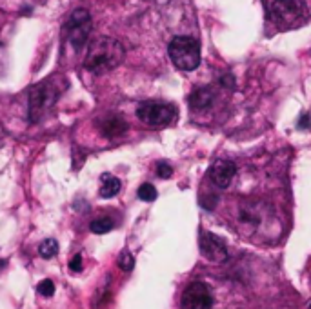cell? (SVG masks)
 Wrapping results in <instances>:
<instances>
[{"instance_id": "cell-17", "label": "cell", "mask_w": 311, "mask_h": 309, "mask_svg": "<svg viewBox=\"0 0 311 309\" xmlns=\"http://www.w3.org/2000/svg\"><path fill=\"white\" fill-rule=\"evenodd\" d=\"M37 289H39V293L42 296H53V293H55V284H53V280L46 278V280L40 282Z\"/></svg>"}, {"instance_id": "cell-5", "label": "cell", "mask_w": 311, "mask_h": 309, "mask_svg": "<svg viewBox=\"0 0 311 309\" xmlns=\"http://www.w3.org/2000/svg\"><path fill=\"white\" fill-rule=\"evenodd\" d=\"M137 117L149 128H164L177 119V108L164 102H142L137 108Z\"/></svg>"}, {"instance_id": "cell-15", "label": "cell", "mask_w": 311, "mask_h": 309, "mask_svg": "<svg viewBox=\"0 0 311 309\" xmlns=\"http://www.w3.org/2000/svg\"><path fill=\"white\" fill-rule=\"evenodd\" d=\"M119 267L122 269V271H126V273H130V271H133V267H135V258H133V255H131L128 249L126 251H122L119 255Z\"/></svg>"}, {"instance_id": "cell-4", "label": "cell", "mask_w": 311, "mask_h": 309, "mask_svg": "<svg viewBox=\"0 0 311 309\" xmlns=\"http://www.w3.org/2000/svg\"><path fill=\"white\" fill-rule=\"evenodd\" d=\"M271 20L280 29H293L304 24L306 13L298 0H273L269 6Z\"/></svg>"}, {"instance_id": "cell-7", "label": "cell", "mask_w": 311, "mask_h": 309, "mask_svg": "<svg viewBox=\"0 0 311 309\" xmlns=\"http://www.w3.org/2000/svg\"><path fill=\"white\" fill-rule=\"evenodd\" d=\"M91 31V17L86 10H75L69 15V20H67L66 26V33H67V40L75 49H80L84 44H86L87 37H89Z\"/></svg>"}, {"instance_id": "cell-12", "label": "cell", "mask_w": 311, "mask_h": 309, "mask_svg": "<svg viewBox=\"0 0 311 309\" xmlns=\"http://www.w3.org/2000/svg\"><path fill=\"white\" fill-rule=\"evenodd\" d=\"M120 191V180L117 176L104 173L100 176V196L102 198H113L115 195H119Z\"/></svg>"}, {"instance_id": "cell-3", "label": "cell", "mask_w": 311, "mask_h": 309, "mask_svg": "<svg viewBox=\"0 0 311 309\" xmlns=\"http://www.w3.org/2000/svg\"><path fill=\"white\" fill-rule=\"evenodd\" d=\"M173 66L180 71H195L200 64V44L193 37H175L168 46Z\"/></svg>"}, {"instance_id": "cell-11", "label": "cell", "mask_w": 311, "mask_h": 309, "mask_svg": "<svg viewBox=\"0 0 311 309\" xmlns=\"http://www.w3.org/2000/svg\"><path fill=\"white\" fill-rule=\"evenodd\" d=\"M213 100H215V93L211 87H198L189 96V104L196 110H204V108H210L213 104Z\"/></svg>"}, {"instance_id": "cell-9", "label": "cell", "mask_w": 311, "mask_h": 309, "mask_svg": "<svg viewBox=\"0 0 311 309\" xmlns=\"http://www.w3.org/2000/svg\"><path fill=\"white\" fill-rule=\"evenodd\" d=\"M235 173H237V167H235L233 162L217 160L210 169V178L217 187L226 189V187L231 184V180H233Z\"/></svg>"}, {"instance_id": "cell-14", "label": "cell", "mask_w": 311, "mask_h": 309, "mask_svg": "<svg viewBox=\"0 0 311 309\" xmlns=\"http://www.w3.org/2000/svg\"><path fill=\"white\" fill-rule=\"evenodd\" d=\"M113 220L111 219H108V217H102V219H96V220H93L91 222V231L95 235H104V233H110L111 229H113Z\"/></svg>"}, {"instance_id": "cell-16", "label": "cell", "mask_w": 311, "mask_h": 309, "mask_svg": "<svg viewBox=\"0 0 311 309\" xmlns=\"http://www.w3.org/2000/svg\"><path fill=\"white\" fill-rule=\"evenodd\" d=\"M139 198L144 200V202H153L157 198V189L155 185L151 184H142L139 187Z\"/></svg>"}, {"instance_id": "cell-21", "label": "cell", "mask_w": 311, "mask_h": 309, "mask_svg": "<svg viewBox=\"0 0 311 309\" xmlns=\"http://www.w3.org/2000/svg\"><path fill=\"white\" fill-rule=\"evenodd\" d=\"M221 84H222V86H230L231 89H233V78H231L230 75L222 76V78H221Z\"/></svg>"}, {"instance_id": "cell-22", "label": "cell", "mask_w": 311, "mask_h": 309, "mask_svg": "<svg viewBox=\"0 0 311 309\" xmlns=\"http://www.w3.org/2000/svg\"><path fill=\"white\" fill-rule=\"evenodd\" d=\"M307 309H311V304H309V305H307Z\"/></svg>"}, {"instance_id": "cell-8", "label": "cell", "mask_w": 311, "mask_h": 309, "mask_svg": "<svg viewBox=\"0 0 311 309\" xmlns=\"http://www.w3.org/2000/svg\"><path fill=\"white\" fill-rule=\"evenodd\" d=\"M198 246H200L202 257L211 264H222L228 260V247L221 237L213 233H202Z\"/></svg>"}, {"instance_id": "cell-6", "label": "cell", "mask_w": 311, "mask_h": 309, "mask_svg": "<svg viewBox=\"0 0 311 309\" xmlns=\"http://www.w3.org/2000/svg\"><path fill=\"white\" fill-rule=\"evenodd\" d=\"M215 305V295L206 282H191L180 298V309H211Z\"/></svg>"}, {"instance_id": "cell-10", "label": "cell", "mask_w": 311, "mask_h": 309, "mask_svg": "<svg viewBox=\"0 0 311 309\" xmlns=\"http://www.w3.org/2000/svg\"><path fill=\"white\" fill-rule=\"evenodd\" d=\"M128 131V122L122 117H108L102 122V133L108 138L122 137Z\"/></svg>"}, {"instance_id": "cell-19", "label": "cell", "mask_w": 311, "mask_h": 309, "mask_svg": "<svg viewBox=\"0 0 311 309\" xmlns=\"http://www.w3.org/2000/svg\"><path fill=\"white\" fill-rule=\"evenodd\" d=\"M69 269L75 273L82 271V255H75V257L71 258V262H69Z\"/></svg>"}, {"instance_id": "cell-13", "label": "cell", "mask_w": 311, "mask_h": 309, "mask_svg": "<svg viewBox=\"0 0 311 309\" xmlns=\"http://www.w3.org/2000/svg\"><path fill=\"white\" fill-rule=\"evenodd\" d=\"M39 253L42 258H53L58 253V242L55 238H46L42 244L39 246Z\"/></svg>"}, {"instance_id": "cell-20", "label": "cell", "mask_w": 311, "mask_h": 309, "mask_svg": "<svg viewBox=\"0 0 311 309\" xmlns=\"http://www.w3.org/2000/svg\"><path fill=\"white\" fill-rule=\"evenodd\" d=\"M297 126H298V129H307V128H309V126H311V117H309V115H302Z\"/></svg>"}, {"instance_id": "cell-18", "label": "cell", "mask_w": 311, "mask_h": 309, "mask_svg": "<svg viewBox=\"0 0 311 309\" xmlns=\"http://www.w3.org/2000/svg\"><path fill=\"white\" fill-rule=\"evenodd\" d=\"M157 175L160 176V178H169V176L173 175V167L169 166L168 162H158V166H157Z\"/></svg>"}, {"instance_id": "cell-1", "label": "cell", "mask_w": 311, "mask_h": 309, "mask_svg": "<svg viewBox=\"0 0 311 309\" xmlns=\"http://www.w3.org/2000/svg\"><path fill=\"white\" fill-rule=\"evenodd\" d=\"M124 46L110 37H98L89 44L84 66L93 75H104L113 71L124 60Z\"/></svg>"}, {"instance_id": "cell-2", "label": "cell", "mask_w": 311, "mask_h": 309, "mask_svg": "<svg viewBox=\"0 0 311 309\" xmlns=\"http://www.w3.org/2000/svg\"><path fill=\"white\" fill-rule=\"evenodd\" d=\"M60 91L62 89L58 87V76L37 84L29 93V119L33 122L42 120L46 113L53 108V104L57 102Z\"/></svg>"}]
</instances>
